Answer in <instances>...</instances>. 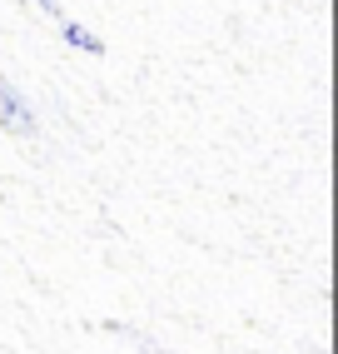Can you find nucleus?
<instances>
[{"instance_id": "obj_2", "label": "nucleus", "mask_w": 338, "mask_h": 354, "mask_svg": "<svg viewBox=\"0 0 338 354\" xmlns=\"http://www.w3.org/2000/svg\"><path fill=\"white\" fill-rule=\"evenodd\" d=\"M60 35H65V45H70V50H80V55H105V40L100 35H95L90 26H80V20H60Z\"/></svg>"}, {"instance_id": "obj_3", "label": "nucleus", "mask_w": 338, "mask_h": 354, "mask_svg": "<svg viewBox=\"0 0 338 354\" xmlns=\"http://www.w3.org/2000/svg\"><path fill=\"white\" fill-rule=\"evenodd\" d=\"M30 6H35L40 15H50V20H55V26H60V20H65V6H60V0H30Z\"/></svg>"}, {"instance_id": "obj_1", "label": "nucleus", "mask_w": 338, "mask_h": 354, "mask_svg": "<svg viewBox=\"0 0 338 354\" xmlns=\"http://www.w3.org/2000/svg\"><path fill=\"white\" fill-rule=\"evenodd\" d=\"M0 130L15 135V140H35L40 135V120H35V105L26 100V90L15 80L0 75Z\"/></svg>"}]
</instances>
